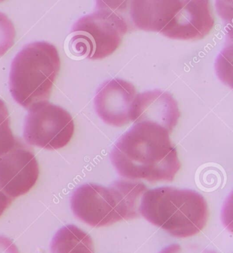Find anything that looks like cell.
Wrapping results in <instances>:
<instances>
[{
  "instance_id": "6da1fadb",
  "label": "cell",
  "mask_w": 233,
  "mask_h": 253,
  "mask_svg": "<svg viewBox=\"0 0 233 253\" xmlns=\"http://www.w3.org/2000/svg\"><path fill=\"white\" fill-rule=\"evenodd\" d=\"M170 133L154 123L136 124L121 135L111 153L117 172L129 180L172 181L181 169Z\"/></svg>"
},
{
  "instance_id": "7a4b0ae2",
  "label": "cell",
  "mask_w": 233,
  "mask_h": 253,
  "mask_svg": "<svg viewBox=\"0 0 233 253\" xmlns=\"http://www.w3.org/2000/svg\"><path fill=\"white\" fill-rule=\"evenodd\" d=\"M139 210L149 222L178 238L198 234L209 218L207 201L200 193L172 187L146 190Z\"/></svg>"
},
{
  "instance_id": "3957f363",
  "label": "cell",
  "mask_w": 233,
  "mask_h": 253,
  "mask_svg": "<svg viewBox=\"0 0 233 253\" xmlns=\"http://www.w3.org/2000/svg\"><path fill=\"white\" fill-rule=\"evenodd\" d=\"M147 186L138 181L118 180L110 186L87 183L71 198L74 214L93 227H108L140 215V204Z\"/></svg>"
},
{
  "instance_id": "277c9868",
  "label": "cell",
  "mask_w": 233,
  "mask_h": 253,
  "mask_svg": "<svg viewBox=\"0 0 233 253\" xmlns=\"http://www.w3.org/2000/svg\"><path fill=\"white\" fill-rule=\"evenodd\" d=\"M61 61L58 49L47 42H36L23 48L10 69V91L26 109L48 102L59 75Z\"/></svg>"
},
{
  "instance_id": "5b68a950",
  "label": "cell",
  "mask_w": 233,
  "mask_h": 253,
  "mask_svg": "<svg viewBox=\"0 0 233 253\" xmlns=\"http://www.w3.org/2000/svg\"><path fill=\"white\" fill-rule=\"evenodd\" d=\"M125 2L116 8V1H98L97 11L81 18L73 27L71 52L90 60L103 59L115 53L128 31L127 23L117 12Z\"/></svg>"
},
{
  "instance_id": "8992f818",
  "label": "cell",
  "mask_w": 233,
  "mask_h": 253,
  "mask_svg": "<svg viewBox=\"0 0 233 253\" xmlns=\"http://www.w3.org/2000/svg\"><path fill=\"white\" fill-rule=\"evenodd\" d=\"M74 131V119L67 110L44 102L30 109L25 122L24 137L30 145L57 150L69 143Z\"/></svg>"
},
{
  "instance_id": "52a82bcc",
  "label": "cell",
  "mask_w": 233,
  "mask_h": 253,
  "mask_svg": "<svg viewBox=\"0 0 233 253\" xmlns=\"http://www.w3.org/2000/svg\"><path fill=\"white\" fill-rule=\"evenodd\" d=\"M39 177L37 158L21 142L0 154V188L8 197L15 199L28 193Z\"/></svg>"
},
{
  "instance_id": "ba28073f",
  "label": "cell",
  "mask_w": 233,
  "mask_h": 253,
  "mask_svg": "<svg viewBox=\"0 0 233 253\" xmlns=\"http://www.w3.org/2000/svg\"><path fill=\"white\" fill-rule=\"evenodd\" d=\"M215 25L209 1H182L180 8L160 32L178 40H200L209 35Z\"/></svg>"
},
{
  "instance_id": "9c48e42d",
  "label": "cell",
  "mask_w": 233,
  "mask_h": 253,
  "mask_svg": "<svg viewBox=\"0 0 233 253\" xmlns=\"http://www.w3.org/2000/svg\"><path fill=\"white\" fill-rule=\"evenodd\" d=\"M137 95L136 88L125 80H108L98 89L95 106L106 124L121 127L131 122V109Z\"/></svg>"
},
{
  "instance_id": "30bf717a",
  "label": "cell",
  "mask_w": 233,
  "mask_h": 253,
  "mask_svg": "<svg viewBox=\"0 0 233 253\" xmlns=\"http://www.w3.org/2000/svg\"><path fill=\"white\" fill-rule=\"evenodd\" d=\"M179 117L178 103L168 92L154 90L137 94L133 103L131 119L135 124L154 123L172 133Z\"/></svg>"
},
{
  "instance_id": "8fae6325",
  "label": "cell",
  "mask_w": 233,
  "mask_h": 253,
  "mask_svg": "<svg viewBox=\"0 0 233 253\" xmlns=\"http://www.w3.org/2000/svg\"><path fill=\"white\" fill-rule=\"evenodd\" d=\"M181 1H132L130 15L139 29L160 33L180 8Z\"/></svg>"
},
{
  "instance_id": "7c38bea8",
  "label": "cell",
  "mask_w": 233,
  "mask_h": 253,
  "mask_svg": "<svg viewBox=\"0 0 233 253\" xmlns=\"http://www.w3.org/2000/svg\"><path fill=\"white\" fill-rule=\"evenodd\" d=\"M51 253H95L93 241L88 233L75 225L60 229L51 243Z\"/></svg>"
},
{
  "instance_id": "4fadbf2b",
  "label": "cell",
  "mask_w": 233,
  "mask_h": 253,
  "mask_svg": "<svg viewBox=\"0 0 233 253\" xmlns=\"http://www.w3.org/2000/svg\"><path fill=\"white\" fill-rule=\"evenodd\" d=\"M17 141L10 128L8 108L5 103L0 99V154L10 150Z\"/></svg>"
},
{
  "instance_id": "5bb4252c",
  "label": "cell",
  "mask_w": 233,
  "mask_h": 253,
  "mask_svg": "<svg viewBox=\"0 0 233 253\" xmlns=\"http://www.w3.org/2000/svg\"><path fill=\"white\" fill-rule=\"evenodd\" d=\"M16 31L13 24L5 14L0 12V57L15 43Z\"/></svg>"
},
{
  "instance_id": "9a60e30c",
  "label": "cell",
  "mask_w": 233,
  "mask_h": 253,
  "mask_svg": "<svg viewBox=\"0 0 233 253\" xmlns=\"http://www.w3.org/2000/svg\"><path fill=\"white\" fill-rule=\"evenodd\" d=\"M160 253H216L213 251L201 250V249H183L180 245H174L165 248Z\"/></svg>"
},
{
  "instance_id": "2e32d148",
  "label": "cell",
  "mask_w": 233,
  "mask_h": 253,
  "mask_svg": "<svg viewBox=\"0 0 233 253\" xmlns=\"http://www.w3.org/2000/svg\"><path fill=\"white\" fill-rule=\"evenodd\" d=\"M0 253H19L17 247L11 240L0 236Z\"/></svg>"
},
{
  "instance_id": "e0dca14e",
  "label": "cell",
  "mask_w": 233,
  "mask_h": 253,
  "mask_svg": "<svg viewBox=\"0 0 233 253\" xmlns=\"http://www.w3.org/2000/svg\"><path fill=\"white\" fill-rule=\"evenodd\" d=\"M12 199L8 195L0 188V217L2 215L3 212L12 204Z\"/></svg>"
}]
</instances>
